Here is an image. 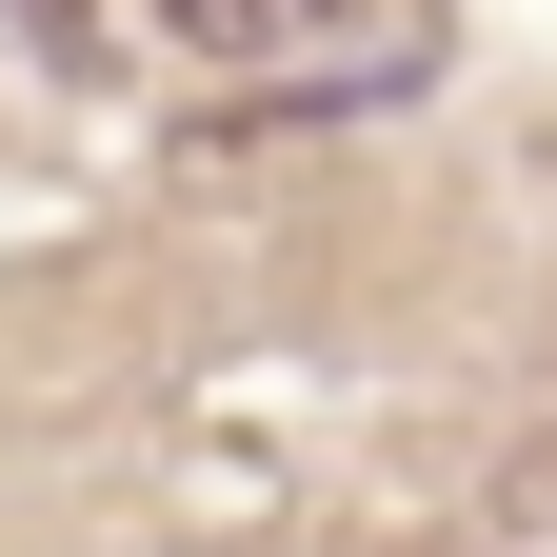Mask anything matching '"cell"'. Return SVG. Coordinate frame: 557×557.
Wrapping results in <instances>:
<instances>
[{"mask_svg": "<svg viewBox=\"0 0 557 557\" xmlns=\"http://www.w3.org/2000/svg\"><path fill=\"white\" fill-rule=\"evenodd\" d=\"M418 81H438V60H418V40H379V60H319V81H278V100H239L220 139H319V120H379V100H418Z\"/></svg>", "mask_w": 557, "mask_h": 557, "instance_id": "1", "label": "cell"}, {"mask_svg": "<svg viewBox=\"0 0 557 557\" xmlns=\"http://www.w3.org/2000/svg\"><path fill=\"white\" fill-rule=\"evenodd\" d=\"M160 21H180V40H220V60H239V40H319V21H338V0H160Z\"/></svg>", "mask_w": 557, "mask_h": 557, "instance_id": "2", "label": "cell"}]
</instances>
